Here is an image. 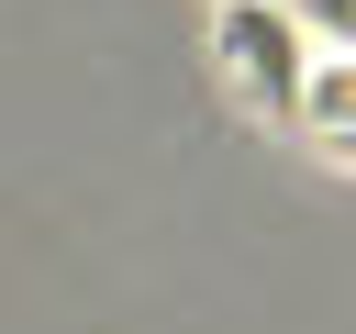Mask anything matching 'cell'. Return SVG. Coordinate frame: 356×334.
I'll return each mask as SVG.
<instances>
[{
	"instance_id": "obj_1",
	"label": "cell",
	"mask_w": 356,
	"mask_h": 334,
	"mask_svg": "<svg viewBox=\"0 0 356 334\" xmlns=\"http://www.w3.org/2000/svg\"><path fill=\"white\" fill-rule=\"evenodd\" d=\"M211 45H222L234 89H245L267 122H300V111H312V67H323V45H312L300 0H222V11H211Z\"/></svg>"
},
{
	"instance_id": "obj_4",
	"label": "cell",
	"mask_w": 356,
	"mask_h": 334,
	"mask_svg": "<svg viewBox=\"0 0 356 334\" xmlns=\"http://www.w3.org/2000/svg\"><path fill=\"white\" fill-rule=\"evenodd\" d=\"M334 156H345V167H356V134H334Z\"/></svg>"
},
{
	"instance_id": "obj_2",
	"label": "cell",
	"mask_w": 356,
	"mask_h": 334,
	"mask_svg": "<svg viewBox=\"0 0 356 334\" xmlns=\"http://www.w3.org/2000/svg\"><path fill=\"white\" fill-rule=\"evenodd\" d=\"M300 122H312L323 145L356 134V56H323V67H312V111H300Z\"/></svg>"
},
{
	"instance_id": "obj_3",
	"label": "cell",
	"mask_w": 356,
	"mask_h": 334,
	"mask_svg": "<svg viewBox=\"0 0 356 334\" xmlns=\"http://www.w3.org/2000/svg\"><path fill=\"white\" fill-rule=\"evenodd\" d=\"M300 22H312L323 56H356V0H300Z\"/></svg>"
}]
</instances>
